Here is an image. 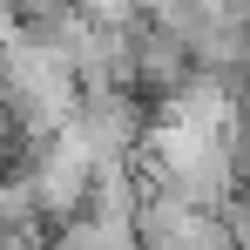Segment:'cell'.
<instances>
[{
	"instance_id": "cell-1",
	"label": "cell",
	"mask_w": 250,
	"mask_h": 250,
	"mask_svg": "<svg viewBox=\"0 0 250 250\" xmlns=\"http://www.w3.org/2000/svg\"><path fill=\"white\" fill-rule=\"evenodd\" d=\"M142 176H149L163 196L203 209V216H223V203L244 189V176L230 163V142L209 135V128H183V122H149Z\"/></svg>"
},
{
	"instance_id": "cell-2",
	"label": "cell",
	"mask_w": 250,
	"mask_h": 250,
	"mask_svg": "<svg viewBox=\"0 0 250 250\" xmlns=\"http://www.w3.org/2000/svg\"><path fill=\"white\" fill-rule=\"evenodd\" d=\"M223 230H230L237 250H250V189H237V196L223 203Z\"/></svg>"
},
{
	"instance_id": "cell-3",
	"label": "cell",
	"mask_w": 250,
	"mask_h": 250,
	"mask_svg": "<svg viewBox=\"0 0 250 250\" xmlns=\"http://www.w3.org/2000/svg\"><path fill=\"white\" fill-rule=\"evenodd\" d=\"M244 189H250V183H244Z\"/></svg>"
}]
</instances>
